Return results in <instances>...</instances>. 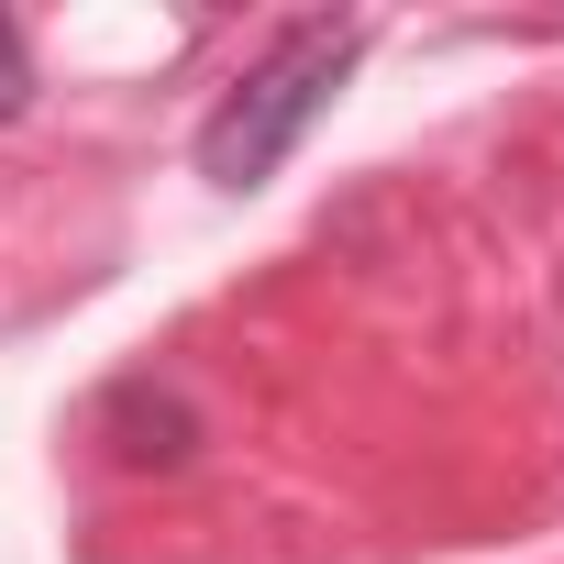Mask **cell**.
<instances>
[{
  "label": "cell",
  "mask_w": 564,
  "mask_h": 564,
  "mask_svg": "<svg viewBox=\"0 0 564 564\" xmlns=\"http://www.w3.org/2000/svg\"><path fill=\"white\" fill-rule=\"evenodd\" d=\"M355 56H366V23L344 12H322V23H289L232 89H221V111L199 122V177L210 188H265L276 166L300 155V133L333 111V89L355 78Z\"/></svg>",
  "instance_id": "cell-1"
},
{
  "label": "cell",
  "mask_w": 564,
  "mask_h": 564,
  "mask_svg": "<svg viewBox=\"0 0 564 564\" xmlns=\"http://www.w3.org/2000/svg\"><path fill=\"white\" fill-rule=\"evenodd\" d=\"M100 443H111L122 465H188V454H199V410H188L177 388H144V377H133V388L100 410Z\"/></svg>",
  "instance_id": "cell-2"
},
{
  "label": "cell",
  "mask_w": 564,
  "mask_h": 564,
  "mask_svg": "<svg viewBox=\"0 0 564 564\" xmlns=\"http://www.w3.org/2000/svg\"><path fill=\"white\" fill-rule=\"evenodd\" d=\"M34 89H45V78H34V34L0 12V122H23V111H34Z\"/></svg>",
  "instance_id": "cell-3"
}]
</instances>
